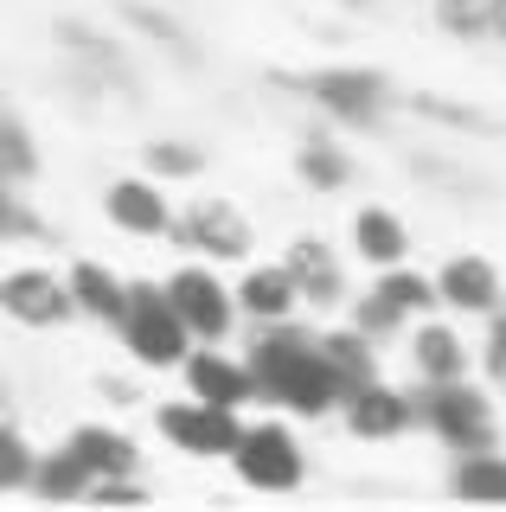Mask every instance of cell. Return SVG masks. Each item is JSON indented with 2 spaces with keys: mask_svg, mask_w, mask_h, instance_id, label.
<instances>
[{
  "mask_svg": "<svg viewBox=\"0 0 506 512\" xmlns=\"http://www.w3.org/2000/svg\"><path fill=\"white\" fill-rule=\"evenodd\" d=\"M225 461L250 493H295L308 480V455L289 423H244V436Z\"/></svg>",
  "mask_w": 506,
  "mask_h": 512,
  "instance_id": "obj_5",
  "label": "cell"
},
{
  "mask_svg": "<svg viewBox=\"0 0 506 512\" xmlns=\"http://www.w3.org/2000/svg\"><path fill=\"white\" fill-rule=\"evenodd\" d=\"M500 45H506V26H500Z\"/></svg>",
  "mask_w": 506,
  "mask_h": 512,
  "instance_id": "obj_36",
  "label": "cell"
},
{
  "mask_svg": "<svg viewBox=\"0 0 506 512\" xmlns=\"http://www.w3.org/2000/svg\"><path fill=\"white\" fill-rule=\"evenodd\" d=\"M449 487L462 500H506V455L500 448H481V455H462L449 474Z\"/></svg>",
  "mask_w": 506,
  "mask_h": 512,
  "instance_id": "obj_27",
  "label": "cell"
},
{
  "mask_svg": "<svg viewBox=\"0 0 506 512\" xmlns=\"http://www.w3.org/2000/svg\"><path fill=\"white\" fill-rule=\"evenodd\" d=\"M417 423L430 429L442 448L455 455H481V448H500V423H494V397L481 391L474 378H449V384H423L410 397Z\"/></svg>",
  "mask_w": 506,
  "mask_h": 512,
  "instance_id": "obj_3",
  "label": "cell"
},
{
  "mask_svg": "<svg viewBox=\"0 0 506 512\" xmlns=\"http://www.w3.org/2000/svg\"><path fill=\"white\" fill-rule=\"evenodd\" d=\"M346 320H353V327L366 333V340H391V333H404V327H410V320L391 308L385 295H372V288H366L359 301H346Z\"/></svg>",
  "mask_w": 506,
  "mask_h": 512,
  "instance_id": "obj_30",
  "label": "cell"
},
{
  "mask_svg": "<svg viewBox=\"0 0 506 512\" xmlns=\"http://www.w3.org/2000/svg\"><path fill=\"white\" fill-rule=\"evenodd\" d=\"M58 39H65L71 52L84 58V64H90V71H97V77H103V84H116V90H135V71H129V64H122L116 39H103L97 26H84V20H65V26H58Z\"/></svg>",
  "mask_w": 506,
  "mask_h": 512,
  "instance_id": "obj_24",
  "label": "cell"
},
{
  "mask_svg": "<svg viewBox=\"0 0 506 512\" xmlns=\"http://www.w3.org/2000/svg\"><path fill=\"white\" fill-rule=\"evenodd\" d=\"M282 90H295L302 103H314L321 116H334L346 128H378L391 109L404 103L398 84L385 71H366V64H314V71H276Z\"/></svg>",
  "mask_w": 506,
  "mask_h": 512,
  "instance_id": "obj_2",
  "label": "cell"
},
{
  "mask_svg": "<svg viewBox=\"0 0 506 512\" xmlns=\"http://www.w3.org/2000/svg\"><path fill=\"white\" fill-rule=\"evenodd\" d=\"M180 378H186V397H205V404H225V410L257 404V378H250V365L231 359V352H212L205 340H193V352L180 359Z\"/></svg>",
  "mask_w": 506,
  "mask_h": 512,
  "instance_id": "obj_14",
  "label": "cell"
},
{
  "mask_svg": "<svg viewBox=\"0 0 506 512\" xmlns=\"http://www.w3.org/2000/svg\"><path fill=\"white\" fill-rule=\"evenodd\" d=\"M103 218L116 224L122 237H167L173 231V199L154 173H129V180H109L103 186Z\"/></svg>",
  "mask_w": 506,
  "mask_h": 512,
  "instance_id": "obj_12",
  "label": "cell"
},
{
  "mask_svg": "<svg viewBox=\"0 0 506 512\" xmlns=\"http://www.w3.org/2000/svg\"><path fill=\"white\" fill-rule=\"evenodd\" d=\"M353 7H372V0H353Z\"/></svg>",
  "mask_w": 506,
  "mask_h": 512,
  "instance_id": "obj_35",
  "label": "cell"
},
{
  "mask_svg": "<svg viewBox=\"0 0 506 512\" xmlns=\"http://www.w3.org/2000/svg\"><path fill=\"white\" fill-rule=\"evenodd\" d=\"M436 301L449 314H462V320H487L506 301V288H500V269L487 263V256H474V250H455L449 263L436 269Z\"/></svg>",
  "mask_w": 506,
  "mask_h": 512,
  "instance_id": "obj_13",
  "label": "cell"
},
{
  "mask_svg": "<svg viewBox=\"0 0 506 512\" xmlns=\"http://www.w3.org/2000/svg\"><path fill=\"white\" fill-rule=\"evenodd\" d=\"M250 378H257V397L289 416H308V423H321V416L340 410L346 384L340 372L327 365L321 340L302 327V320H276V327H257V340H250Z\"/></svg>",
  "mask_w": 506,
  "mask_h": 512,
  "instance_id": "obj_1",
  "label": "cell"
},
{
  "mask_svg": "<svg viewBox=\"0 0 506 512\" xmlns=\"http://www.w3.org/2000/svg\"><path fill=\"white\" fill-rule=\"evenodd\" d=\"M116 340L135 365H148V372H180V359L193 352V333L173 314L161 282H129V301H122V314H116Z\"/></svg>",
  "mask_w": 506,
  "mask_h": 512,
  "instance_id": "obj_4",
  "label": "cell"
},
{
  "mask_svg": "<svg viewBox=\"0 0 506 512\" xmlns=\"http://www.w3.org/2000/svg\"><path fill=\"white\" fill-rule=\"evenodd\" d=\"M295 173H302L314 192H340V186H353V154L327 135H308L302 148H295Z\"/></svg>",
  "mask_w": 506,
  "mask_h": 512,
  "instance_id": "obj_26",
  "label": "cell"
},
{
  "mask_svg": "<svg viewBox=\"0 0 506 512\" xmlns=\"http://www.w3.org/2000/svg\"><path fill=\"white\" fill-rule=\"evenodd\" d=\"M0 314L13 320V327H33V333H58L77 320V301H71V282L58 276V269H7L0 276Z\"/></svg>",
  "mask_w": 506,
  "mask_h": 512,
  "instance_id": "obj_9",
  "label": "cell"
},
{
  "mask_svg": "<svg viewBox=\"0 0 506 512\" xmlns=\"http://www.w3.org/2000/svg\"><path fill=\"white\" fill-rule=\"evenodd\" d=\"M346 244L366 269H391V263H410V224L391 205H359L353 224H346Z\"/></svg>",
  "mask_w": 506,
  "mask_h": 512,
  "instance_id": "obj_17",
  "label": "cell"
},
{
  "mask_svg": "<svg viewBox=\"0 0 506 512\" xmlns=\"http://www.w3.org/2000/svg\"><path fill=\"white\" fill-rule=\"evenodd\" d=\"M314 340H321V352H327V365H334L340 372V384L346 391H353V384H366V378H378V340H366V333L353 327V320H346V327H327V333H314Z\"/></svg>",
  "mask_w": 506,
  "mask_h": 512,
  "instance_id": "obj_21",
  "label": "cell"
},
{
  "mask_svg": "<svg viewBox=\"0 0 506 512\" xmlns=\"http://www.w3.org/2000/svg\"><path fill=\"white\" fill-rule=\"evenodd\" d=\"M154 429L173 455H193V461H225L237 436H244V410H225V404H205V397H180V404H161L154 410Z\"/></svg>",
  "mask_w": 506,
  "mask_h": 512,
  "instance_id": "obj_6",
  "label": "cell"
},
{
  "mask_svg": "<svg viewBox=\"0 0 506 512\" xmlns=\"http://www.w3.org/2000/svg\"><path fill=\"white\" fill-rule=\"evenodd\" d=\"M404 109H417V116H430V122H442V128H474V135H481V128H494V122L481 116V109H468V103H442L436 90L404 96Z\"/></svg>",
  "mask_w": 506,
  "mask_h": 512,
  "instance_id": "obj_31",
  "label": "cell"
},
{
  "mask_svg": "<svg viewBox=\"0 0 506 512\" xmlns=\"http://www.w3.org/2000/svg\"><path fill=\"white\" fill-rule=\"evenodd\" d=\"M282 269H289L295 295H302L308 314H327V308H346V263L327 237H289L282 250Z\"/></svg>",
  "mask_w": 506,
  "mask_h": 512,
  "instance_id": "obj_11",
  "label": "cell"
},
{
  "mask_svg": "<svg viewBox=\"0 0 506 512\" xmlns=\"http://www.w3.org/2000/svg\"><path fill=\"white\" fill-rule=\"evenodd\" d=\"M71 282V301H77V320H103V327H116L122 301H129V282L116 276L109 263H97V256H77V263L65 269Z\"/></svg>",
  "mask_w": 506,
  "mask_h": 512,
  "instance_id": "obj_19",
  "label": "cell"
},
{
  "mask_svg": "<svg viewBox=\"0 0 506 512\" xmlns=\"http://www.w3.org/2000/svg\"><path fill=\"white\" fill-rule=\"evenodd\" d=\"M39 141H33V128H26V116L13 103H0V180L7 186H26V180H39Z\"/></svg>",
  "mask_w": 506,
  "mask_h": 512,
  "instance_id": "obj_23",
  "label": "cell"
},
{
  "mask_svg": "<svg viewBox=\"0 0 506 512\" xmlns=\"http://www.w3.org/2000/svg\"><path fill=\"white\" fill-rule=\"evenodd\" d=\"M481 372L494 378V384H506V301L494 314H487V340H481Z\"/></svg>",
  "mask_w": 506,
  "mask_h": 512,
  "instance_id": "obj_34",
  "label": "cell"
},
{
  "mask_svg": "<svg viewBox=\"0 0 506 512\" xmlns=\"http://www.w3.org/2000/svg\"><path fill=\"white\" fill-rule=\"evenodd\" d=\"M0 404H7V397H0Z\"/></svg>",
  "mask_w": 506,
  "mask_h": 512,
  "instance_id": "obj_37",
  "label": "cell"
},
{
  "mask_svg": "<svg viewBox=\"0 0 506 512\" xmlns=\"http://www.w3.org/2000/svg\"><path fill=\"white\" fill-rule=\"evenodd\" d=\"M340 423L353 429L359 442H398L404 429H417V410H410V391H398V384H385V378H366V384H353V391L340 397Z\"/></svg>",
  "mask_w": 506,
  "mask_h": 512,
  "instance_id": "obj_10",
  "label": "cell"
},
{
  "mask_svg": "<svg viewBox=\"0 0 506 512\" xmlns=\"http://www.w3.org/2000/svg\"><path fill=\"white\" fill-rule=\"evenodd\" d=\"M161 288H167L173 314L186 320V333H193V340H205V346L231 340V327H237V295H231V282H218L205 263H180Z\"/></svg>",
  "mask_w": 506,
  "mask_h": 512,
  "instance_id": "obj_8",
  "label": "cell"
},
{
  "mask_svg": "<svg viewBox=\"0 0 506 512\" xmlns=\"http://www.w3.org/2000/svg\"><path fill=\"white\" fill-rule=\"evenodd\" d=\"M90 487H97V474H90L84 461H77L71 448L58 442L52 455H39V468H33V487H26V493H39V500L65 506V500H90Z\"/></svg>",
  "mask_w": 506,
  "mask_h": 512,
  "instance_id": "obj_20",
  "label": "cell"
},
{
  "mask_svg": "<svg viewBox=\"0 0 506 512\" xmlns=\"http://www.w3.org/2000/svg\"><path fill=\"white\" fill-rule=\"evenodd\" d=\"M474 352L462 346V333L449 327V320H430L423 314L417 327H410V372L417 384H449V378H468Z\"/></svg>",
  "mask_w": 506,
  "mask_h": 512,
  "instance_id": "obj_16",
  "label": "cell"
},
{
  "mask_svg": "<svg viewBox=\"0 0 506 512\" xmlns=\"http://www.w3.org/2000/svg\"><path fill=\"white\" fill-rule=\"evenodd\" d=\"M33 468H39L33 436L0 416V493H26V487H33Z\"/></svg>",
  "mask_w": 506,
  "mask_h": 512,
  "instance_id": "obj_29",
  "label": "cell"
},
{
  "mask_svg": "<svg viewBox=\"0 0 506 512\" xmlns=\"http://www.w3.org/2000/svg\"><path fill=\"white\" fill-rule=\"evenodd\" d=\"M13 237H45V224L33 218V205L20 199V186L0 180V244H13Z\"/></svg>",
  "mask_w": 506,
  "mask_h": 512,
  "instance_id": "obj_33",
  "label": "cell"
},
{
  "mask_svg": "<svg viewBox=\"0 0 506 512\" xmlns=\"http://www.w3.org/2000/svg\"><path fill=\"white\" fill-rule=\"evenodd\" d=\"M372 295H385V301H391V308H398L404 320H423V314H436V308H442V301H436V276H417L410 263L378 269Z\"/></svg>",
  "mask_w": 506,
  "mask_h": 512,
  "instance_id": "obj_25",
  "label": "cell"
},
{
  "mask_svg": "<svg viewBox=\"0 0 506 512\" xmlns=\"http://www.w3.org/2000/svg\"><path fill=\"white\" fill-rule=\"evenodd\" d=\"M141 167L154 173V180H199L205 173V148L199 141H180V135H161V141H148V148H141Z\"/></svg>",
  "mask_w": 506,
  "mask_h": 512,
  "instance_id": "obj_28",
  "label": "cell"
},
{
  "mask_svg": "<svg viewBox=\"0 0 506 512\" xmlns=\"http://www.w3.org/2000/svg\"><path fill=\"white\" fill-rule=\"evenodd\" d=\"M430 20L449 39H500L506 0H430Z\"/></svg>",
  "mask_w": 506,
  "mask_h": 512,
  "instance_id": "obj_22",
  "label": "cell"
},
{
  "mask_svg": "<svg viewBox=\"0 0 506 512\" xmlns=\"http://www.w3.org/2000/svg\"><path fill=\"white\" fill-rule=\"evenodd\" d=\"M167 237L180 250L205 256V263H250V250H257V231H250V218L231 199H193L186 212H173Z\"/></svg>",
  "mask_w": 506,
  "mask_h": 512,
  "instance_id": "obj_7",
  "label": "cell"
},
{
  "mask_svg": "<svg viewBox=\"0 0 506 512\" xmlns=\"http://www.w3.org/2000/svg\"><path fill=\"white\" fill-rule=\"evenodd\" d=\"M65 448L77 461H84L97 480H122V474H141V448H135V436H122L116 423H77L71 436H65Z\"/></svg>",
  "mask_w": 506,
  "mask_h": 512,
  "instance_id": "obj_18",
  "label": "cell"
},
{
  "mask_svg": "<svg viewBox=\"0 0 506 512\" xmlns=\"http://www.w3.org/2000/svg\"><path fill=\"white\" fill-rule=\"evenodd\" d=\"M122 13H129V26L141 32V39H161V45H167V52H180V58H186V45H193V32H186V26H173V20H167V13H154V7H141V0H129V7H122Z\"/></svg>",
  "mask_w": 506,
  "mask_h": 512,
  "instance_id": "obj_32",
  "label": "cell"
},
{
  "mask_svg": "<svg viewBox=\"0 0 506 512\" xmlns=\"http://www.w3.org/2000/svg\"><path fill=\"white\" fill-rule=\"evenodd\" d=\"M231 295H237V314H244L250 327H276V320L302 314V295H295V282H289L282 263H250L244 276L231 282Z\"/></svg>",
  "mask_w": 506,
  "mask_h": 512,
  "instance_id": "obj_15",
  "label": "cell"
}]
</instances>
